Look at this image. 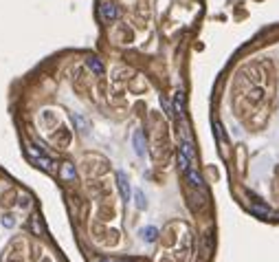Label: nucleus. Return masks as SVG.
<instances>
[{"label":"nucleus","mask_w":279,"mask_h":262,"mask_svg":"<svg viewBox=\"0 0 279 262\" xmlns=\"http://www.w3.org/2000/svg\"><path fill=\"white\" fill-rule=\"evenodd\" d=\"M119 183H121V190L125 196H130V185L125 183V177H123V172H119Z\"/></svg>","instance_id":"obj_4"},{"label":"nucleus","mask_w":279,"mask_h":262,"mask_svg":"<svg viewBox=\"0 0 279 262\" xmlns=\"http://www.w3.org/2000/svg\"><path fill=\"white\" fill-rule=\"evenodd\" d=\"M134 150H137V154H143V134L141 132L134 134Z\"/></svg>","instance_id":"obj_3"},{"label":"nucleus","mask_w":279,"mask_h":262,"mask_svg":"<svg viewBox=\"0 0 279 262\" xmlns=\"http://www.w3.org/2000/svg\"><path fill=\"white\" fill-rule=\"evenodd\" d=\"M143 238H145V240H154V238H156V229H154V227L143 229Z\"/></svg>","instance_id":"obj_5"},{"label":"nucleus","mask_w":279,"mask_h":262,"mask_svg":"<svg viewBox=\"0 0 279 262\" xmlns=\"http://www.w3.org/2000/svg\"><path fill=\"white\" fill-rule=\"evenodd\" d=\"M88 68L93 73H95V75H104V64H101V60H97V57H88Z\"/></svg>","instance_id":"obj_2"},{"label":"nucleus","mask_w":279,"mask_h":262,"mask_svg":"<svg viewBox=\"0 0 279 262\" xmlns=\"http://www.w3.org/2000/svg\"><path fill=\"white\" fill-rule=\"evenodd\" d=\"M97 14H99V18L104 20V22H112V20L119 18V9L112 2H101V5L97 7Z\"/></svg>","instance_id":"obj_1"}]
</instances>
